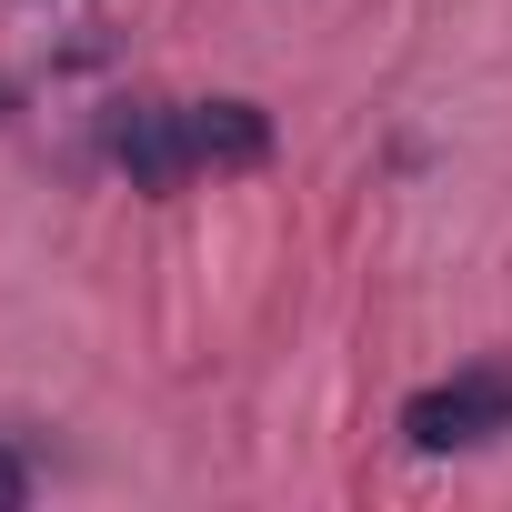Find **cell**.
Masks as SVG:
<instances>
[{
    "mask_svg": "<svg viewBox=\"0 0 512 512\" xmlns=\"http://www.w3.org/2000/svg\"><path fill=\"white\" fill-rule=\"evenodd\" d=\"M502 432H512V372L502 362H472V372H452V382L402 402L412 452H472V442H502Z\"/></svg>",
    "mask_w": 512,
    "mask_h": 512,
    "instance_id": "obj_1",
    "label": "cell"
},
{
    "mask_svg": "<svg viewBox=\"0 0 512 512\" xmlns=\"http://www.w3.org/2000/svg\"><path fill=\"white\" fill-rule=\"evenodd\" d=\"M101 141H111V161L131 171V191H181V181H191V141H181V101H121Z\"/></svg>",
    "mask_w": 512,
    "mask_h": 512,
    "instance_id": "obj_2",
    "label": "cell"
},
{
    "mask_svg": "<svg viewBox=\"0 0 512 512\" xmlns=\"http://www.w3.org/2000/svg\"><path fill=\"white\" fill-rule=\"evenodd\" d=\"M181 141H191V171H262L272 161L262 101H181Z\"/></svg>",
    "mask_w": 512,
    "mask_h": 512,
    "instance_id": "obj_3",
    "label": "cell"
},
{
    "mask_svg": "<svg viewBox=\"0 0 512 512\" xmlns=\"http://www.w3.org/2000/svg\"><path fill=\"white\" fill-rule=\"evenodd\" d=\"M21 502H31V462H21V452H0V512H21Z\"/></svg>",
    "mask_w": 512,
    "mask_h": 512,
    "instance_id": "obj_4",
    "label": "cell"
}]
</instances>
